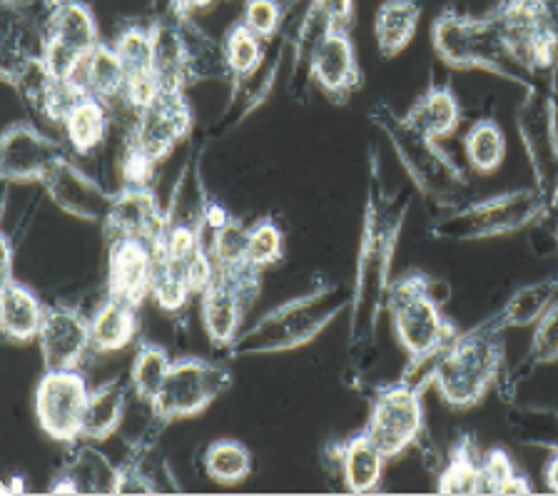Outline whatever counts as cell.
<instances>
[{"mask_svg": "<svg viewBox=\"0 0 558 496\" xmlns=\"http://www.w3.org/2000/svg\"><path fill=\"white\" fill-rule=\"evenodd\" d=\"M412 205V195H387L377 178V168H372L369 195H366L364 228L360 242V259H356V282L352 290V319H349V344L356 356H366L372 347L374 332L381 310L387 307L389 294V269L395 257L401 225Z\"/></svg>", "mask_w": 558, "mask_h": 496, "instance_id": "1", "label": "cell"}, {"mask_svg": "<svg viewBox=\"0 0 558 496\" xmlns=\"http://www.w3.org/2000/svg\"><path fill=\"white\" fill-rule=\"evenodd\" d=\"M439 282L422 273H409L391 282L387 294V310L399 344L409 354V367L404 382L426 387L432 385V374L444 350L459 337L453 322L444 317L439 294Z\"/></svg>", "mask_w": 558, "mask_h": 496, "instance_id": "2", "label": "cell"}, {"mask_svg": "<svg viewBox=\"0 0 558 496\" xmlns=\"http://www.w3.org/2000/svg\"><path fill=\"white\" fill-rule=\"evenodd\" d=\"M349 307H352V292L347 294L337 285H322L267 312L257 325L240 332L225 354L230 360H240V356L296 350L325 332L335 317Z\"/></svg>", "mask_w": 558, "mask_h": 496, "instance_id": "3", "label": "cell"}, {"mask_svg": "<svg viewBox=\"0 0 558 496\" xmlns=\"http://www.w3.org/2000/svg\"><path fill=\"white\" fill-rule=\"evenodd\" d=\"M192 130V110L185 90H157L153 100L128 118L122 141V185H150L157 165L170 158Z\"/></svg>", "mask_w": 558, "mask_h": 496, "instance_id": "4", "label": "cell"}, {"mask_svg": "<svg viewBox=\"0 0 558 496\" xmlns=\"http://www.w3.org/2000/svg\"><path fill=\"white\" fill-rule=\"evenodd\" d=\"M501 329L486 322L453 339L436 362L432 385L453 409H469L482 402L486 391L501 377L504 339Z\"/></svg>", "mask_w": 558, "mask_h": 496, "instance_id": "5", "label": "cell"}, {"mask_svg": "<svg viewBox=\"0 0 558 496\" xmlns=\"http://www.w3.org/2000/svg\"><path fill=\"white\" fill-rule=\"evenodd\" d=\"M372 120L395 147L401 168L414 180V185L434 203L451 205L461 199L466 190V178L432 137H426L407 123L404 116H397L387 106H377L372 110Z\"/></svg>", "mask_w": 558, "mask_h": 496, "instance_id": "6", "label": "cell"}, {"mask_svg": "<svg viewBox=\"0 0 558 496\" xmlns=\"http://www.w3.org/2000/svg\"><path fill=\"white\" fill-rule=\"evenodd\" d=\"M541 210H544V195L538 190H513V193L488 197L484 203L459 207L457 213L436 220L432 234L439 240L459 242L488 240L536 222Z\"/></svg>", "mask_w": 558, "mask_h": 496, "instance_id": "7", "label": "cell"}, {"mask_svg": "<svg viewBox=\"0 0 558 496\" xmlns=\"http://www.w3.org/2000/svg\"><path fill=\"white\" fill-rule=\"evenodd\" d=\"M230 382L232 374L222 362L199 360V356L174 360L168 382L150 404L165 424L190 420V416L205 412L230 387Z\"/></svg>", "mask_w": 558, "mask_h": 496, "instance_id": "8", "label": "cell"}, {"mask_svg": "<svg viewBox=\"0 0 558 496\" xmlns=\"http://www.w3.org/2000/svg\"><path fill=\"white\" fill-rule=\"evenodd\" d=\"M424 387L399 379V385L381 387L372 402L364 434L384 457H399L418 441L424 430Z\"/></svg>", "mask_w": 558, "mask_h": 496, "instance_id": "9", "label": "cell"}, {"mask_svg": "<svg viewBox=\"0 0 558 496\" xmlns=\"http://www.w3.org/2000/svg\"><path fill=\"white\" fill-rule=\"evenodd\" d=\"M100 46L90 11L77 0L52 3L43 33V63L56 81L70 83L85 58Z\"/></svg>", "mask_w": 558, "mask_h": 496, "instance_id": "10", "label": "cell"}, {"mask_svg": "<svg viewBox=\"0 0 558 496\" xmlns=\"http://www.w3.org/2000/svg\"><path fill=\"white\" fill-rule=\"evenodd\" d=\"M259 275L262 269L252 265L217 273L215 282L199 294V319L215 350L225 352L238 339L244 312L259 292Z\"/></svg>", "mask_w": 558, "mask_h": 496, "instance_id": "11", "label": "cell"}, {"mask_svg": "<svg viewBox=\"0 0 558 496\" xmlns=\"http://www.w3.org/2000/svg\"><path fill=\"white\" fill-rule=\"evenodd\" d=\"M90 387L81 370H46L35 387V416L52 441L81 439L83 414Z\"/></svg>", "mask_w": 558, "mask_h": 496, "instance_id": "12", "label": "cell"}, {"mask_svg": "<svg viewBox=\"0 0 558 496\" xmlns=\"http://www.w3.org/2000/svg\"><path fill=\"white\" fill-rule=\"evenodd\" d=\"M35 342L40 347L46 370H81L87 354L95 352L90 319L75 307H65V304L48 307Z\"/></svg>", "mask_w": 558, "mask_h": 496, "instance_id": "13", "label": "cell"}, {"mask_svg": "<svg viewBox=\"0 0 558 496\" xmlns=\"http://www.w3.org/2000/svg\"><path fill=\"white\" fill-rule=\"evenodd\" d=\"M172 222L170 213L160 205L150 185H122L112 193V205L105 220L108 238H135L155 247Z\"/></svg>", "mask_w": 558, "mask_h": 496, "instance_id": "14", "label": "cell"}, {"mask_svg": "<svg viewBox=\"0 0 558 496\" xmlns=\"http://www.w3.org/2000/svg\"><path fill=\"white\" fill-rule=\"evenodd\" d=\"M63 158V147L28 123L5 128L0 141V172L5 182H43Z\"/></svg>", "mask_w": 558, "mask_h": 496, "instance_id": "15", "label": "cell"}, {"mask_svg": "<svg viewBox=\"0 0 558 496\" xmlns=\"http://www.w3.org/2000/svg\"><path fill=\"white\" fill-rule=\"evenodd\" d=\"M40 185L46 187V193L50 195L52 203H56V207L77 217V220L100 225L108 220L112 193H108L98 180L85 176L70 158L60 160Z\"/></svg>", "mask_w": 558, "mask_h": 496, "instance_id": "16", "label": "cell"}, {"mask_svg": "<svg viewBox=\"0 0 558 496\" xmlns=\"http://www.w3.org/2000/svg\"><path fill=\"white\" fill-rule=\"evenodd\" d=\"M155 269V247L145 240L112 238L108 252V290L110 298L143 304L150 298Z\"/></svg>", "mask_w": 558, "mask_h": 496, "instance_id": "17", "label": "cell"}, {"mask_svg": "<svg viewBox=\"0 0 558 496\" xmlns=\"http://www.w3.org/2000/svg\"><path fill=\"white\" fill-rule=\"evenodd\" d=\"M434 43L441 58L459 68L492 65V60L504 46L499 28L461 19H444L436 23Z\"/></svg>", "mask_w": 558, "mask_h": 496, "instance_id": "18", "label": "cell"}, {"mask_svg": "<svg viewBox=\"0 0 558 496\" xmlns=\"http://www.w3.org/2000/svg\"><path fill=\"white\" fill-rule=\"evenodd\" d=\"M312 77L331 98H347L362 83L352 40L342 28H327L312 50Z\"/></svg>", "mask_w": 558, "mask_h": 496, "instance_id": "19", "label": "cell"}, {"mask_svg": "<svg viewBox=\"0 0 558 496\" xmlns=\"http://www.w3.org/2000/svg\"><path fill=\"white\" fill-rule=\"evenodd\" d=\"M93 444L85 439L68 444V461L50 489L52 494H116L120 467L112 464Z\"/></svg>", "mask_w": 558, "mask_h": 496, "instance_id": "20", "label": "cell"}, {"mask_svg": "<svg viewBox=\"0 0 558 496\" xmlns=\"http://www.w3.org/2000/svg\"><path fill=\"white\" fill-rule=\"evenodd\" d=\"M130 397H133L130 379H108L90 389V397H87L83 414L81 439L102 441L112 437V434L125 424Z\"/></svg>", "mask_w": 558, "mask_h": 496, "instance_id": "21", "label": "cell"}, {"mask_svg": "<svg viewBox=\"0 0 558 496\" xmlns=\"http://www.w3.org/2000/svg\"><path fill=\"white\" fill-rule=\"evenodd\" d=\"M46 312L48 307L31 287L17 280H5L0 287V329L11 342L25 344L38 339Z\"/></svg>", "mask_w": 558, "mask_h": 496, "instance_id": "22", "label": "cell"}, {"mask_svg": "<svg viewBox=\"0 0 558 496\" xmlns=\"http://www.w3.org/2000/svg\"><path fill=\"white\" fill-rule=\"evenodd\" d=\"M137 304L105 294V300L98 304V310H95L90 317L95 354H112L125 350V347L137 337Z\"/></svg>", "mask_w": 558, "mask_h": 496, "instance_id": "23", "label": "cell"}, {"mask_svg": "<svg viewBox=\"0 0 558 496\" xmlns=\"http://www.w3.org/2000/svg\"><path fill=\"white\" fill-rule=\"evenodd\" d=\"M337 467L349 492L369 494L377 489L387 467V457L374 447L372 439L362 432L360 437L342 441L335 447Z\"/></svg>", "mask_w": 558, "mask_h": 496, "instance_id": "24", "label": "cell"}, {"mask_svg": "<svg viewBox=\"0 0 558 496\" xmlns=\"http://www.w3.org/2000/svg\"><path fill=\"white\" fill-rule=\"evenodd\" d=\"M110 125H112L110 108L105 106L102 100L93 98V95H83V98L70 108V112L63 118V123H60L68 145L73 147L77 155H90L98 150L110 133Z\"/></svg>", "mask_w": 558, "mask_h": 496, "instance_id": "25", "label": "cell"}, {"mask_svg": "<svg viewBox=\"0 0 558 496\" xmlns=\"http://www.w3.org/2000/svg\"><path fill=\"white\" fill-rule=\"evenodd\" d=\"M558 302V280H538L531 285H523L519 292L511 294V300L504 304V310L496 315L492 327L501 329H513V327H529L536 325V322L546 315L548 310Z\"/></svg>", "mask_w": 558, "mask_h": 496, "instance_id": "26", "label": "cell"}, {"mask_svg": "<svg viewBox=\"0 0 558 496\" xmlns=\"http://www.w3.org/2000/svg\"><path fill=\"white\" fill-rule=\"evenodd\" d=\"M404 118L422 135L439 141V137H447L457 130L461 120V108L457 95L449 88H432L414 102Z\"/></svg>", "mask_w": 558, "mask_h": 496, "instance_id": "27", "label": "cell"}, {"mask_svg": "<svg viewBox=\"0 0 558 496\" xmlns=\"http://www.w3.org/2000/svg\"><path fill=\"white\" fill-rule=\"evenodd\" d=\"M418 15V8L414 0H387L377 13V43L379 50L387 58L401 53L414 38Z\"/></svg>", "mask_w": 558, "mask_h": 496, "instance_id": "28", "label": "cell"}, {"mask_svg": "<svg viewBox=\"0 0 558 496\" xmlns=\"http://www.w3.org/2000/svg\"><path fill=\"white\" fill-rule=\"evenodd\" d=\"M172 356L168 350L155 342H140L133 370H130V387H133V397L143 399V402H155L160 389L168 382V374L172 370Z\"/></svg>", "mask_w": 558, "mask_h": 496, "instance_id": "29", "label": "cell"}, {"mask_svg": "<svg viewBox=\"0 0 558 496\" xmlns=\"http://www.w3.org/2000/svg\"><path fill=\"white\" fill-rule=\"evenodd\" d=\"M150 298L157 302V307L165 312H180L190 302V298H195L190 290L185 263H182V259L170 257L168 252L162 250H155Z\"/></svg>", "mask_w": 558, "mask_h": 496, "instance_id": "30", "label": "cell"}, {"mask_svg": "<svg viewBox=\"0 0 558 496\" xmlns=\"http://www.w3.org/2000/svg\"><path fill=\"white\" fill-rule=\"evenodd\" d=\"M205 472L217 484H240L252 472V455L242 441L220 439L213 441L203 457Z\"/></svg>", "mask_w": 558, "mask_h": 496, "instance_id": "31", "label": "cell"}, {"mask_svg": "<svg viewBox=\"0 0 558 496\" xmlns=\"http://www.w3.org/2000/svg\"><path fill=\"white\" fill-rule=\"evenodd\" d=\"M466 160L478 176L499 170L506 158V135L494 120H478L464 137Z\"/></svg>", "mask_w": 558, "mask_h": 496, "instance_id": "32", "label": "cell"}, {"mask_svg": "<svg viewBox=\"0 0 558 496\" xmlns=\"http://www.w3.org/2000/svg\"><path fill=\"white\" fill-rule=\"evenodd\" d=\"M478 467H482V455L476 451V444L471 439L459 441L449 464L439 472V492L478 494Z\"/></svg>", "mask_w": 558, "mask_h": 496, "instance_id": "33", "label": "cell"}, {"mask_svg": "<svg viewBox=\"0 0 558 496\" xmlns=\"http://www.w3.org/2000/svg\"><path fill=\"white\" fill-rule=\"evenodd\" d=\"M247 232H250V228H244L240 220H234V217H230V220L220 225L217 230H209L207 250L215 259L217 273L250 265V259H247Z\"/></svg>", "mask_w": 558, "mask_h": 496, "instance_id": "34", "label": "cell"}, {"mask_svg": "<svg viewBox=\"0 0 558 496\" xmlns=\"http://www.w3.org/2000/svg\"><path fill=\"white\" fill-rule=\"evenodd\" d=\"M262 38H257L247 25H234L222 43L227 68L232 77H250L262 63Z\"/></svg>", "mask_w": 558, "mask_h": 496, "instance_id": "35", "label": "cell"}, {"mask_svg": "<svg viewBox=\"0 0 558 496\" xmlns=\"http://www.w3.org/2000/svg\"><path fill=\"white\" fill-rule=\"evenodd\" d=\"M284 250V234L275 220H259L247 232V259L257 269L279 263Z\"/></svg>", "mask_w": 558, "mask_h": 496, "instance_id": "36", "label": "cell"}, {"mask_svg": "<svg viewBox=\"0 0 558 496\" xmlns=\"http://www.w3.org/2000/svg\"><path fill=\"white\" fill-rule=\"evenodd\" d=\"M526 360H531L534 367L536 364H551L558 360V302L536 322L534 342H531Z\"/></svg>", "mask_w": 558, "mask_h": 496, "instance_id": "37", "label": "cell"}, {"mask_svg": "<svg viewBox=\"0 0 558 496\" xmlns=\"http://www.w3.org/2000/svg\"><path fill=\"white\" fill-rule=\"evenodd\" d=\"M517 474V467L504 449H492L482 457L478 467V494H501L509 479Z\"/></svg>", "mask_w": 558, "mask_h": 496, "instance_id": "38", "label": "cell"}, {"mask_svg": "<svg viewBox=\"0 0 558 496\" xmlns=\"http://www.w3.org/2000/svg\"><path fill=\"white\" fill-rule=\"evenodd\" d=\"M282 23V8L277 0H247L244 5V23L257 38H272Z\"/></svg>", "mask_w": 558, "mask_h": 496, "instance_id": "39", "label": "cell"}, {"mask_svg": "<svg viewBox=\"0 0 558 496\" xmlns=\"http://www.w3.org/2000/svg\"><path fill=\"white\" fill-rule=\"evenodd\" d=\"M501 494H534V486L529 484L526 476H521V474L517 472V474H513V476L509 479V484L504 486Z\"/></svg>", "mask_w": 558, "mask_h": 496, "instance_id": "40", "label": "cell"}, {"mask_svg": "<svg viewBox=\"0 0 558 496\" xmlns=\"http://www.w3.org/2000/svg\"><path fill=\"white\" fill-rule=\"evenodd\" d=\"M209 0H172V8H174V15L178 19H185L192 11H197V8H205Z\"/></svg>", "mask_w": 558, "mask_h": 496, "instance_id": "41", "label": "cell"}, {"mask_svg": "<svg viewBox=\"0 0 558 496\" xmlns=\"http://www.w3.org/2000/svg\"><path fill=\"white\" fill-rule=\"evenodd\" d=\"M544 474H546L548 489L558 494V451L554 455V459L546 464V472H544Z\"/></svg>", "mask_w": 558, "mask_h": 496, "instance_id": "42", "label": "cell"}, {"mask_svg": "<svg viewBox=\"0 0 558 496\" xmlns=\"http://www.w3.org/2000/svg\"><path fill=\"white\" fill-rule=\"evenodd\" d=\"M13 247H11V240L3 238V282L5 280H13Z\"/></svg>", "mask_w": 558, "mask_h": 496, "instance_id": "43", "label": "cell"}]
</instances>
